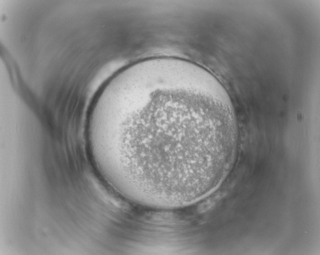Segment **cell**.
Here are the masks:
<instances>
[{"label": "cell", "instance_id": "obj_1", "mask_svg": "<svg viewBox=\"0 0 320 255\" xmlns=\"http://www.w3.org/2000/svg\"><path fill=\"white\" fill-rule=\"evenodd\" d=\"M135 96L161 120L133 99L123 107V114L149 128L116 141L115 162L130 187L176 199L197 195L224 175L238 132L226 99L204 86L173 81L147 85Z\"/></svg>", "mask_w": 320, "mask_h": 255}]
</instances>
